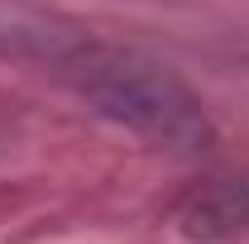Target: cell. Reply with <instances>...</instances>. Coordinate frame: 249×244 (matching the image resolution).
Wrapping results in <instances>:
<instances>
[{"instance_id":"1","label":"cell","mask_w":249,"mask_h":244,"mask_svg":"<svg viewBox=\"0 0 249 244\" xmlns=\"http://www.w3.org/2000/svg\"><path fill=\"white\" fill-rule=\"evenodd\" d=\"M53 77L91 115L139 134L144 144H158L173 153H201L216 144V120H211L206 101L168 62L149 58L144 48L87 34L53 67Z\"/></svg>"},{"instance_id":"2","label":"cell","mask_w":249,"mask_h":244,"mask_svg":"<svg viewBox=\"0 0 249 244\" xmlns=\"http://www.w3.org/2000/svg\"><path fill=\"white\" fill-rule=\"evenodd\" d=\"M87 24H77L72 15H62L53 5L38 0H0V58L5 62H29L53 72L82 38Z\"/></svg>"},{"instance_id":"3","label":"cell","mask_w":249,"mask_h":244,"mask_svg":"<svg viewBox=\"0 0 249 244\" xmlns=\"http://www.w3.org/2000/svg\"><path fill=\"white\" fill-rule=\"evenodd\" d=\"M178 235L196 244H216V240H235L249 235V173L240 177H220V182L192 192L178 206Z\"/></svg>"}]
</instances>
